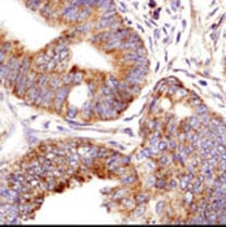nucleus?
<instances>
[{
    "mask_svg": "<svg viewBox=\"0 0 226 227\" xmlns=\"http://www.w3.org/2000/svg\"><path fill=\"white\" fill-rule=\"evenodd\" d=\"M148 44H150V49H151V51H153V43H152V38L151 36L148 38Z\"/></svg>",
    "mask_w": 226,
    "mask_h": 227,
    "instance_id": "nucleus-37",
    "label": "nucleus"
},
{
    "mask_svg": "<svg viewBox=\"0 0 226 227\" xmlns=\"http://www.w3.org/2000/svg\"><path fill=\"white\" fill-rule=\"evenodd\" d=\"M182 26H183V27H186V21H185V20L182 21Z\"/></svg>",
    "mask_w": 226,
    "mask_h": 227,
    "instance_id": "nucleus-49",
    "label": "nucleus"
},
{
    "mask_svg": "<svg viewBox=\"0 0 226 227\" xmlns=\"http://www.w3.org/2000/svg\"><path fill=\"white\" fill-rule=\"evenodd\" d=\"M209 112V108L207 107V104H200V105H197V107L195 108V114L196 115H199V114H203V113H207Z\"/></svg>",
    "mask_w": 226,
    "mask_h": 227,
    "instance_id": "nucleus-22",
    "label": "nucleus"
},
{
    "mask_svg": "<svg viewBox=\"0 0 226 227\" xmlns=\"http://www.w3.org/2000/svg\"><path fill=\"white\" fill-rule=\"evenodd\" d=\"M161 31L164 32V34H165V35H168V30H167V27H165V26L163 27V30H161Z\"/></svg>",
    "mask_w": 226,
    "mask_h": 227,
    "instance_id": "nucleus-47",
    "label": "nucleus"
},
{
    "mask_svg": "<svg viewBox=\"0 0 226 227\" xmlns=\"http://www.w3.org/2000/svg\"><path fill=\"white\" fill-rule=\"evenodd\" d=\"M118 82H120V81L116 78L113 74H109V75L107 77V79L104 81V85H105L107 87H109V88H112V90H117Z\"/></svg>",
    "mask_w": 226,
    "mask_h": 227,
    "instance_id": "nucleus-12",
    "label": "nucleus"
},
{
    "mask_svg": "<svg viewBox=\"0 0 226 227\" xmlns=\"http://www.w3.org/2000/svg\"><path fill=\"white\" fill-rule=\"evenodd\" d=\"M169 40H170V36H169V35H167V36H165L164 39H163V43H164V44H168V43H169Z\"/></svg>",
    "mask_w": 226,
    "mask_h": 227,
    "instance_id": "nucleus-41",
    "label": "nucleus"
},
{
    "mask_svg": "<svg viewBox=\"0 0 226 227\" xmlns=\"http://www.w3.org/2000/svg\"><path fill=\"white\" fill-rule=\"evenodd\" d=\"M91 13H92V8L91 7H82V8H79L77 22H79V24H81V22H85L91 16Z\"/></svg>",
    "mask_w": 226,
    "mask_h": 227,
    "instance_id": "nucleus-7",
    "label": "nucleus"
},
{
    "mask_svg": "<svg viewBox=\"0 0 226 227\" xmlns=\"http://www.w3.org/2000/svg\"><path fill=\"white\" fill-rule=\"evenodd\" d=\"M153 36H155V39H159V38H160V30L159 29L153 30Z\"/></svg>",
    "mask_w": 226,
    "mask_h": 227,
    "instance_id": "nucleus-36",
    "label": "nucleus"
},
{
    "mask_svg": "<svg viewBox=\"0 0 226 227\" xmlns=\"http://www.w3.org/2000/svg\"><path fill=\"white\" fill-rule=\"evenodd\" d=\"M164 210H165V202H164V201H159V202L156 204V213H157L159 215H163Z\"/></svg>",
    "mask_w": 226,
    "mask_h": 227,
    "instance_id": "nucleus-28",
    "label": "nucleus"
},
{
    "mask_svg": "<svg viewBox=\"0 0 226 227\" xmlns=\"http://www.w3.org/2000/svg\"><path fill=\"white\" fill-rule=\"evenodd\" d=\"M77 113H78V109H77L75 107H69L68 108V110H67V118H74L75 115H77Z\"/></svg>",
    "mask_w": 226,
    "mask_h": 227,
    "instance_id": "nucleus-24",
    "label": "nucleus"
},
{
    "mask_svg": "<svg viewBox=\"0 0 226 227\" xmlns=\"http://www.w3.org/2000/svg\"><path fill=\"white\" fill-rule=\"evenodd\" d=\"M197 118H199V121H200V123L204 126V127H208V125H209V122H211V118H212V115L209 114V112H207V113H203V114H199L197 115Z\"/></svg>",
    "mask_w": 226,
    "mask_h": 227,
    "instance_id": "nucleus-16",
    "label": "nucleus"
},
{
    "mask_svg": "<svg viewBox=\"0 0 226 227\" xmlns=\"http://www.w3.org/2000/svg\"><path fill=\"white\" fill-rule=\"evenodd\" d=\"M179 129H181L182 132H189L190 130H192V129H191V126H190V123L187 122V119H185L183 122H182V123L179 125Z\"/></svg>",
    "mask_w": 226,
    "mask_h": 227,
    "instance_id": "nucleus-26",
    "label": "nucleus"
},
{
    "mask_svg": "<svg viewBox=\"0 0 226 227\" xmlns=\"http://www.w3.org/2000/svg\"><path fill=\"white\" fill-rule=\"evenodd\" d=\"M217 12H218V7H217V8H214V9L212 10V12H211V13H209V14H208V17H212V16H213V14H216Z\"/></svg>",
    "mask_w": 226,
    "mask_h": 227,
    "instance_id": "nucleus-39",
    "label": "nucleus"
},
{
    "mask_svg": "<svg viewBox=\"0 0 226 227\" xmlns=\"http://www.w3.org/2000/svg\"><path fill=\"white\" fill-rule=\"evenodd\" d=\"M120 180H121V183H122L124 186H133L135 182L138 180V175H136V173L126 174V175H124V178H121V176H120Z\"/></svg>",
    "mask_w": 226,
    "mask_h": 227,
    "instance_id": "nucleus-9",
    "label": "nucleus"
},
{
    "mask_svg": "<svg viewBox=\"0 0 226 227\" xmlns=\"http://www.w3.org/2000/svg\"><path fill=\"white\" fill-rule=\"evenodd\" d=\"M78 7H73V5H64L63 9L60 10V17L63 18L64 22H68V24H71V22H77V17H78Z\"/></svg>",
    "mask_w": 226,
    "mask_h": 227,
    "instance_id": "nucleus-2",
    "label": "nucleus"
},
{
    "mask_svg": "<svg viewBox=\"0 0 226 227\" xmlns=\"http://www.w3.org/2000/svg\"><path fill=\"white\" fill-rule=\"evenodd\" d=\"M217 179L221 182V183H226V170L220 171L218 175H217Z\"/></svg>",
    "mask_w": 226,
    "mask_h": 227,
    "instance_id": "nucleus-32",
    "label": "nucleus"
},
{
    "mask_svg": "<svg viewBox=\"0 0 226 227\" xmlns=\"http://www.w3.org/2000/svg\"><path fill=\"white\" fill-rule=\"evenodd\" d=\"M155 187L157 190H164V188L168 187V180L167 178H156L155 180Z\"/></svg>",
    "mask_w": 226,
    "mask_h": 227,
    "instance_id": "nucleus-18",
    "label": "nucleus"
},
{
    "mask_svg": "<svg viewBox=\"0 0 226 227\" xmlns=\"http://www.w3.org/2000/svg\"><path fill=\"white\" fill-rule=\"evenodd\" d=\"M181 35H182V32H178V34H177V38H175V43H179V40H181Z\"/></svg>",
    "mask_w": 226,
    "mask_h": 227,
    "instance_id": "nucleus-44",
    "label": "nucleus"
},
{
    "mask_svg": "<svg viewBox=\"0 0 226 227\" xmlns=\"http://www.w3.org/2000/svg\"><path fill=\"white\" fill-rule=\"evenodd\" d=\"M43 4H44V3H43V0H27L26 7L30 8L31 10H39Z\"/></svg>",
    "mask_w": 226,
    "mask_h": 227,
    "instance_id": "nucleus-15",
    "label": "nucleus"
},
{
    "mask_svg": "<svg viewBox=\"0 0 226 227\" xmlns=\"http://www.w3.org/2000/svg\"><path fill=\"white\" fill-rule=\"evenodd\" d=\"M69 92H70V86H65V85H63L61 87L56 90V95H55L53 107H52V109L56 113H59V114L61 113V110L64 108V104H65V100H67Z\"/></svg>",
    "mask_w": 226,
    "mask_h": 227,
    "instance_id": "nucleus-1",
    "label": "nucleus"
},
{
    "mask_svg": "<svg viewBox=\"0 0 226 227\" xmlns=\"http://www.w3.org/2000/svg\"><path fill=\"white\" fill-rule=\"evenodd\" d=\"M216 29H218V26H217V24H213V25L211 26V30H216Z\"/></svg>",
    "mask_w": 226,
    "mask_h": 227,
    "instance_id": "nucleus-46",
    "label": "nucleus"
},
{
    "mask_svg": "<svg viewBox=\"0 0 226 227\" xmlns=\"http://www.w3.org/2000/svg\"><path fill=\"white\" fill-rule=\"evenodd\" d=\"M121 204L124 205V208H126V209H129V210H133L135 206H136V202H135V199H134V196H126V197H124L122 200H121Z\"/></svg>",
    "mask_w": 226,
    "mask_h": 227,
    "instance_id": "nucleus-10",
    "label": "nucleus"
},
{
    "mask_svg": "<svg viewBox=\"0 0 226 227\" xmlns=\"http://www.w3.org/2000/svg\"><path fill=\"white\" fill-rule=\"evenodd\" d=\"M197 212H199V204L195 202V201H192V202L190 204L189 213H190V214H195V213H197Z\"/></svg>",
    "mask_w": 226,
    "mask_h": 227,
    "instance_id": "nucleus-27",
    "label": "nucleus"
},
{
    "mask_svg": "<svg viewBox=\"0 0 226 227\" xmlns=\"http://www.w3.org/2000/svg\"><path fill=\"white\" fill-rule=\"evenodd\" d=\"M194 193H192L191 191H186V195H185V199H183V200H185V202L187 204V205H190V204L192 202V201H194Z\"/></svg>",
    "mask_w": 226,
    "mask_h": 227,
    "instance_id": "nucleus-25",
    "label": "nucleus"
},
{
    "mask_svg": "<svg viewBox=\"0 0 226 227\" xmlns=\"http://www.w3.org/2000/svg\"><path fill=\"white\" fill-rule=\"evenodd\" d=\"M5 59H7V53L3 51V48L0 49V64H3L5 61Z\"/></svg>",
    "mask_w": 226,
    "mask_h": 227,
    "instance_id": "nucleus-34",
    "label": "nucleus"
},
{
    "mask_svg": "<svg viewBox=\"0 0 226 227\" xmlns=\"http://www.w3.org/2000/svg\"><path fill=\"white\" fill-rule=\"evenodd\" d=\"M135 26H136V29H138V30H139V31H142V32H146V30H144V29H143V26H142V25H139V24H136Z\"/></svg>",
    "mask_w": 226,
    "mask_h": 227,
    "instance_id": "nucleus-40",
    "label": "nucleus"
},
{
    "mask_svg": "<svg viewBox=\"0 0 226 227\" xmlns=\"http://www.w3.org/2000/svg\"><path fill=\"white\" fill-rule=\"evenodd\" d=\"M63 85L64 83H63V79H61V74L56 73V71L49 73V81H48V87L49 88H52V90L56 91L57 88H60Z\"/></svg>",
    "mask_w": 226,
    "mask_h": 227,
    "instance_id": "nucleus-5",
    "label": "nucleus"
},
{
    "mask_svg": "<svg viewBox=\"0 0 226 227\" xmlns=\"http://www.w3.org/2000/svg\"><path fill=\"white\" fill-rule=\"evenodd\" d=\"M48 81H49V73H47V71H43V73L38 74L36 85H39L40 87H48Z\"/></svg>",
    "mask_w": 226,
    "mask_h": 227,
    "instance_id": "nucleus-11",
    "label": "nucleus"
},
{
    "mask_svg": "<svg viewBox=\"0 0 226 227\" xmlns=\"http://www.w3.org/2000/svg\"><path fill=\"white\" fill-rule=\"evenodd\" d=\"M130 190L126 187H118L113 193H112V200H122L124 197L129 195Z\"/></svg>",
    "mask_w": 226,
    "mask_h": 227,
    "instance_id": "nucleus-8",
    "label": "nucleus"
},
{
    "mask_svg": "<svg viewBox=\"0 0 226 227\" xmlns=\"http://www.w3.org/2000/svg\"><path fill=\"white\" fill-rule=\"evenodd\" d=\"M148 5H150L151 8H156V5H157V4H156V2H155V0H151V2L148 3Z\"/></svg>",
    "mask_w": 226,
    "mask_h": 227,
    "instance_id": "nucleus-38",
    "label": "nucleus"
},
{
    "mask_svg": "<svg viewBox=\"0 0 226 227\" xmlns=\"http://www.w3.org/2000/svg\"><path fill=\"white\" fill-rule=\"evenodd\" d=\"M165 79H167V83H168V85L169 86H172V85H177V86H181L179 85V81L177 79V78H174V77H168V78H165Z\"/></svg>",
    "mask_w": 226,
    "mask_h": 227,
    "instance_id": "nucleus-30",
    "label": "nucleus"
},
{
    "mask_svg": "<svg viewBox=\"0 0 226 227\" xmlns=\"http://www.w3.org/2000/svg\"><path fill=\"white\" fill-rule=\"evenodd\" d=\"M177 9H178V5L173 2V3H172V10H174V12H177Z\"/></svg>",
    "mask_w": 226,
    "mask_h": 227,
    "instance_id": "nucleus-42",
    "label": "nucleus"
},
{
    "mask_svg": "<svg viewBox=\"0 0 226 227\" xmlns=\"http://www.w3.org/2000/svg\"><path fill=\"white\" fill-rule=\"evenodd\" d=\"M135 199V202L136 204H143V202H147L148 199H150V195H148L147 192H139L136 193V195L134 196Z\"/></svg>",
    "mask_w": 226,
    "mask_h": 227,
    "instance_id": "nucleus-17",
    "label": "nucleus"
},
{
    "mask_svg": "<svg viewBox=\"0 0 226 227\" xmlns=\"http://www.w3.org/2000/svg\"><path fill=\"white\" fill-rule=\"evenodd\" d=\"M189 95H190V97L187 99V103H189V105H190V107H192V108H196L197 105L203 104V100H201V99H200L199 96H197V95H195L194 92H190Z\"/></svg>",
    "mask_w": 226,
    "mask_h": 227,
    "instance_id": "nucleus-14",
    "label": "nucleus"
},
{
    "mask_svg": "<svg viewBox=\"0 0 226 227\" xmlns=\"http://www.w3.org/2000/svg\"><path fill=\"white\" fill-rule=\"evenodd\" d=\"M164 61H165V62L168 61V51H165V55H164Z\"/></svg>",
    "mask_w": 226,
    "mask_h": 227,
    "instance_id": "nucleus-45",
    "label": "nucleus"
},
{
    "mask_svg": "<svg viewBox=\"0 0 226 227\" xmlns=\"http://www.w3.org/2000/svg\"><path fill=\"white\" fill-rule=\"evenodd\" d=\"M120 7H121V8H120V10H121V12H122V13H126V12H128V8L125 7V4H124V3H121V4H120Z\"/></svg>",
    "mask_w": 226,
    "mask_h": 227,
    "instance_id": "nucleus-35",
    "label": "nucleus"
},
{
    "mask_svg": "<svg viewBox=\"0 0 226 227\" xmlns=\"http://www.w3.org/2000/svg\"><path fill=\"white\" fill-rule=\"evenodd\" d=\"M134 51H135V53L138 55V56H147V49H146V47L143 46V44L138 46Z\"/></svg>",
    "mask_w": 226,
    "mask_h": 227,
    "instance_id": "nucleus-23",
    "label": "nucleus"
},
{
    "mask_svg": "<svg viewBox=\"0 0 226 227\" xmlns=\"http://www.w3.org/2000/svg\"><path fill=\"white\" fill-rule=\"evenodd\" d=\"M61 79H63V83H64L65 86H71V85H73V73L63 74L61 75Z\"/></svg>",
    "mask_w": 226,
    "mask_h": 227,
    "instance_id": "nucleus-20",
    "label": "nucleus"
},
{
    "mask_svg": "<svg viewBox=\"0 0 226 227\" xmlns=\"http://www.w3.org/2000/svg\"><path fill=\"white\" fill-rule=\"evenodd\" d=\"M189 91L186 90V88H183V87H178V90H177V92H175V96H177V100H181V99H183V97H186L187 95H189Z\"/></svg>",
    "mask_w": 226,
    "mask_h": 227,
    "instance_id": "nucleus-21",
    "label": "nucleus"
},
{
    "mask_svg": "<svg viewBox=\"0 0 226 227\" xmlns=\"http://www.w3.org/2000/svg\"><path fill=\"white\" fill-rule=\"evenodd\" d=\"M124 40H121L118 39L117 36H112L111 39H108L107 42H104V44H102V48L104 49V51H108V52H111V51H116V49H118L120 46H121V43H122Z\"/></svg>",
    "mask_w": 226,
    "mask_h": 227,
    "instance_id": "nucleus-4",
    "label": "nucleus"
},
{
    "mask_svg": "<svg viewBox=\"0 0 226 227\" xmlns=\"http://www.w3.org/2000/svg\"><path fill=\"white\" fill-rule=\"evenodd\" d=\"M2 46H3V51H4L5 53H9L10 51H12V42L7 40V42H4Z\"/></svg>",
    "mask_w": 226,
    "mask_h": 227,
    "instance_id": "nucleus-29",
    "label": "nucleus"
},
{
    "mask_svg": "<svg viewBox=\"0 0 226 227\" xmlns=\"http://www.w3.org/2000/svg\"><path fill=\"white\" fill-rule=\"evenodd\" d=\"M40 88H42V87L35 83V85L33 86L31 88H29V90L26 91L24 99H25V100L29 103V104H35L36 99H38V96H39V93H40Z\"/></svg>",
    "mask_w": 226,
    "mask_h": 227,
    "instance_id": "nucleus-3",
    "label": "nucleus"
},
{
    "mask_svg": "<svg viewBox=\"0 0 226 227\" xmlns=\"http://www.w3.org/2000/svg\"><path fill=\"white\" fill-rule=\"evenodd\" d=\"M159 69H160V62H157V64H156V69H155V71H157Z\"/></svg>",
    "mask_w": 226,
    "mask_h": 227,
    "instance_id": "nucleus-48",
    "label": "nucleus"
},
{
    "mask_svg": "<svg viewBox=\"0 0 226 227\" xmlns=\"http://www.w3.org/2000/svg\"><path fill=\"white\" fill-rule=\"evenodd\" d=\"M39 13L43 18H47V20H51L52 17V13H53V7L52 4L49 2H46L44 4L42 5V8L39 9Z\"/></svg>",
    "mask_w": 226,
    "mask_h": 227,
    "instance_id": "nucleus-6",
    "label": "nucleus"
},
{
    "mask_svg": "<svg viewBox=\"0 0 226 227\" xmlns=\"http://www.w3.org/2000/svg\"><path fill=\"white\" fill-rule=\"evenodd\" d=\"M187 122L190 123L191 129H192V130H195V131L200 130L201 127H203V125L200 123V121H199V118H197V115H196V114H195V115H191V117L187 118Z\"/></svg>",
    "mask_w": 226,
    "mask_h": 227,
    "instance_id": "nucleus-13",
    "label": "nucleus"
},
{
    "mask_svg": "<svg viewBox=\"0 0 226 227\" xmlns=\"http://www.w3.org/2000/svg\"><path fill=\"white\" fill-rule=\"evenodd\" d=\"M83 78L85 74L82 71H75V73H73V85H81Z\"/></svg>",
    "mask_w": 226,
    "mask_h": 227,
    "instance_id": "nucleus-19",
    "label": "nucleus"
},
{
    "mask_svg": "<svg viewBox=\"0 0 226 227\" xmlns=\"http://www.w3.org/2000/svg\"><path fill=\"white\" fill-rule=\"evenodd\" d=\"M177 186H178V182L175 180L174 178H173V179H170V180L168 182V188H169V190H174V188L177 187Z\"/></svg>",
    "mask_w": 226,
    "mask_h": 227,
    "instance_id": "nucleus-33",
    "label": "nucleus"
},
{
    "mask_svg": "<svg viewBox=\"0 0 226 227\" xmlns=\"http://www.w3.org/2000/svg\"><path fill=\"white\" fill-rule=\"evenodd\" d=\"M199 83H200V86H203V87H205V86H208V82L207 81H199Z\"/></svg>",
    "mask_w": 226,
    "mask_h": 227,
    "instance_id": "nucleus-43",
    "label": "nucleus"
},
{
    "mask_svg": "<svg viewBox=\"0 0 226 227\" xmlns=\"http://www.w3.org/2000/svg\"><path fill=\"white\" fill-rule=\"evenodd\" d=\"M220 34H221V32H220V30L218 29H216V30H213V32L211 34V38H212V40H213V43L216 44L217 42H218V38H220Z\"/></svg>",
    "mask_w": 226,
    "mask_h": 227,
    "instance_id": "nucleus-31",
    "label": "nucleus"
}]
</instances>
